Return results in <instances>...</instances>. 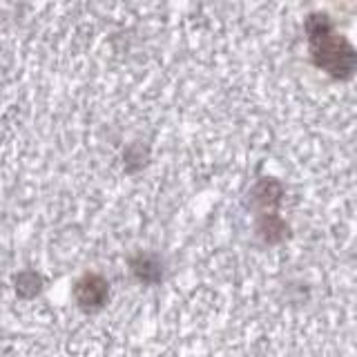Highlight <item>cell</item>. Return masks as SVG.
Returning <instances> with one entry per match:
<instances>
[{
	"mask_svg": "<svg viewBox=\"0 0 357 357\" xmlns=\"http://www.w3.org/2000/svg\"><path fill=\"white\" fill-rule=\"evenodd\" d=\"M308 40L315 65L335 78H349L355 72L357 54L351 43L331 29L326 14H312L308 18Z\"/></svg>",
	"mask_w": 357,
	"mask_h": 357,
	"instance_id": "cell-1",
	"label": "cell"
},
{
	"mask_svg": "<svg viewBox=\"0 0 357 357\" xmlns=\"http://www.w3.org/2000/svg\"><path fill=\"white\" fill-rule=\"evenodd\" d=\"M74 295L78 306L83 310H96L105 304L107 299V282L98 275H85L81 282L76 284Z\"/></svg>",
	"mask_w": 357,
	"mask_h": 357,
	"instance_id": "cell-2",
	"label": "cell"
},
{
	"mask_svg": "<svg viewBox=\"0 0 357 357\" xmlns=\"http://www.w3.org/2000/svg\"><path fill=\"white\" fill-rule=\"evenodd\" d=\"M132 271L137 273V277L143 279V282H154V277L150 275V271L156 277H161V266H156V261L150 259V257H139V261H134Z\"/></svg>",
	"mask_w": 357,
	"mask_h": 357,
	"instance_id": "cell-3",
	"label": "cell"
}]
</instances>
